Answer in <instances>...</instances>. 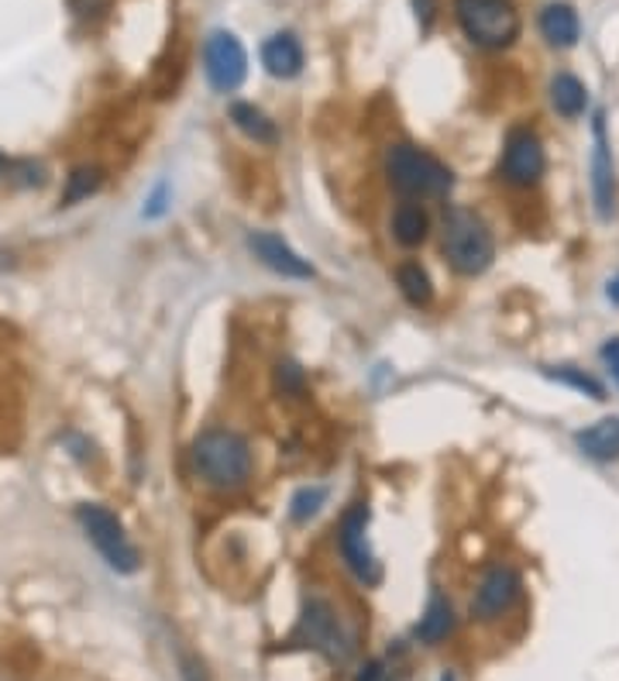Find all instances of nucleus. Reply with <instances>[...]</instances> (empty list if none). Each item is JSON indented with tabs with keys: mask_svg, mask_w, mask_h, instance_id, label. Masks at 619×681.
<instances>
[{
	"mask_svg": "<svg viewBox=\"0 0 619 681\" xmlns=\"http://www.w3.org/2000/svg\"><path fill=\"white\" fill-rule=\"evenodd\" d=\"M190 462L197 479L214 492H238L251 479V447L227 427H211L193 441Z\"/></svg>",
	"mask_w": 619,
	"mask_h": 681,
	"instance_id": "f257e3e1",
	"label": "nucleus"
},
{
	"mask_svg": "<svg viewBox=\"0 0 619 681\" xmlns=\"http://www.w3.org/2000/svg\"><path fill=\"white\" fill-rule=\"evenodd\" d=\"M385 179H389V187L403 193L406 200L448 196L454 187V172L441 158L409 142H396L385 148Z\"/></svg>",
	"mask_w": 619,
	"mask_h": 681,
	"instance_id": "f03ea898",
	"label": "nucleus"
},
{
	"mask_svg": "<svg viewBox=\"0 0 619 681\" xmlns=\"http://www.w3.org/2000/svg\"><path fill=\"white\" fill-rule=\"evenodd\" d=\"M441 252L457 276H481L496 259L489 224L475 211L448 207L441 217Z\"/></svg>",
	"mask_w": 619,
	"mask_h": 681,
	"instance_id": "7ed1b4c3",
	"label": "nucleus"
},
{
	"mask_svg": "<svg viewBox=\"0 0 619 681\" xmlns=\"http://www.w3.org/2000/svg\"><path fill=\"white\" fill-rule=\"evenodd\" d=\"M454 17L475 49L486 52L510 49L523 28L513 0H454Z\"/></svg>",
	"mask_w": 619,
	"mask_h": 681,
	"instance_id": "20e7f679",
	"label": "nucleus"
},
{
	"mask_svg": "<svg viewBox=\"0 0 619 681\" xmlns=\"http://www.w3.org/2000/svg\"><path fill=\"white\" fill-rule=\"evenodd\" d=\"M76 519H80L86 540L94 543V548L100 551V558L118 575H134L138 568H142V554H138V548L128 540L124 524L107 506L83 503V506H76Z\"/></svg>",
	"mask_w": 619,
	"mask_h": 681,
	"instance_id": "39448f33",
	"label": "nucleus"
},
{
	"mask_svg": "<svg viewBox=\"0 0 619 681\" xmlns=\"http://www.w3.org/2000/svg\"><path fill=\"white\" fill-rule=\"evenodd\" d=\"M289 644L324 654L328 661H334V665H344L348 661V654H352V637L344 633L337 609L328 599H310L303 606V617H300V623H296Z\"/></svg>",
	"mask_w": 619,
	"mask_h": 681,
	"instance_id": "423d86ee",
	"label": "nucleus"
},
{
	"mask_svg": "<svg viewBox=\"0 0 619 681\" xmlns=\"http://www.w3.org/2000/svg\"><path fill=\"white\" fill-rule=\"evenodd\" d=\"M337 548H341L344 564L352 568V575H355L361 585H376V582L382 578L379 558H376L372 540H369V506H365V503L348 506V513L341 516Z\"/></svg>",
	"mask_w": 619,
	"mask_h": 681,
	"instance_id": "0eeeda50",
	"label": "nucleus"
},
{
	"mask_svg": "<svg viewBox=\"0 0 619 681\" xmlns=\"http://www.w3.org/2000/svg\"><path fill=\"white\" fill-rule=\"evenodd\" d=\"M544 169H547V155H544L540 139L531 128H513L507 134V145H502V163H499L502 179H507L510 187L531 190L540 183Z\"/></svg>",
	"mask_w": 619,
	"mask_h": 681,
	"instance_id": "6e6552de",
	"label": "nucleus"
},
{
	"mask_svg": "<svg viewBox=\"0 0 619 681\" xmlns=\"http://www.w3.org/2000/svg\"><path fill=\"white\" fill-rule=\"evenodd\" d=\"M203 70L214 89L221 94H235L248 76V52L231 32H214L203 41Z\"/></svg>",
	"mask_w": 619,
	"mask_h": 681,
	"instance_id": "1a4fd4ad",
	"label": "nucleus"
},
{
	"mask_svg": "<svg viewBox=\"0 0 619 681\" xmlns=\"http://www.w3.org/2000/svg\"><path fill=\"white\" fill-rule=\"evenodd\" d=\"M516 596H520V575L513 572L510 564H496V568H489L486 575H481V582L475 588L472 617L481 620V623H492V620L502 617V612H510Z\"/></svg>",
	"mask_w": 619,
	"mask_h": 681,
	"instance_id": "9d476101",
	"label": "nucleus"
},
{
	"mask_svg": "<svg viewBox=\"0 0 619 681\" xmlns=\"http://www.w3.org/2000/svg\"><path fill=\"white\" fill-rule=\"evenodd\" d=\"M248 248H251V255H255L265 268L275 272V276H283V279H310L313 276V265L300 252H293V248L279 235L251 231L248 235Z\"/></svg>",
	"mask_w": 619,
	"mask_h": 681,
	"instance_id": "9b49d317",
	"label": "nucleus"
},
{
	"mask_svg": "<svg viewBox=\"0 0 619 681\" xmlns=\"http://www.w3.org/2000/svg\"><path fill=\"white\" fill-rule=\"evenodd\" d=\"M595 148H592V196H595V211H599L603 220L612 217L616 207V169H612V155H609V142H606V124L603 113H595Z\"/></svg>",
	"mask_w": 619,
	"mask_h": 681,
	"instance_id": "f8f14e48",
	"label": "nucleus"
},
{
	"mask_svg": "<svg viewBox=\"0 0 619 681\" xmlns=\"http://www.w3.org/2000/svg\"><path fill=\"white\" fill-rule=\"evenodd\" d=\"M262 65L269 70V76L275 80H293L303 73V45L293 32H279L272 35L262 45Z\"/></svg>",
	"mask_w": 619,
	"mask_h": 681,
	"instance_id": "ddd939ff",
	"label": "nucleus"
},
{
	"mask_svg": "<svg viewBox=\"0 0 619 681\" xmlns=\"http://www.w3.org/2000/svg\"><path fill=\"white\" fill-rule=\"evenodd\" d=\"M540 35L547 38V45H555V49H571V45H579V38H582L579 11L564 4V0L547 4L540 11Z\"/></svg>",
	"mask_w": 619,
	"mask_h": 681,
	"instance_id": "4468645a",
	"label": "nucleus"
},
{
	"mask_svg": "<svg viewBox=\"0 0 619 681\" xmlns=\"http://www.w3.org/2000/svg\"><path fill=\"white\" fill-rule=\"evenodd\" d=\"M389 231L403 248H417L430 238V214L420 207V200H403L389 217Z\"/></svg>",
	"mask_w": 619,
	"mask_h": 681,
	"instance_id": "2eb2a0df",
	"label": "nucleus"
},
{
	"mask_svg": "<svg viewBox=\"0 0 619 681\" xmlns=\"http://www.w3.org/2000/svg\"><path fill=\"white\" fill-rule=\"evenodd\" d=\"M575 444L592 462H616L619 458V420L606 417L575 434Z\"/></svg>",
	"mask_w": 619,
	"mask_h": 681,
	"instance_id": "dca6fc26",
	"label": "nucleus"
},
{
	"mask_svg": "<svg viewBox=\"0 0 619 681\" xmlns=\"http://www.w3.org/2000/svg\"><path fill=\"white\" fill-rule=\"evenodd\" d=\"M550 107H555L568 121L582 118L585 107H588V86L579 76L558 73L555 80H550Z\"/></svg>",
	"mask_w": 619,
	"mask_h": 681,
	"instance_id": "f3484780",
	"label": "nucleus"
},
{
	"mask_svg": "<svg viewBox=\"0 0 619 681\" xmlns=\"http://www.w3.org/2000/svg\"><path fill=\"white\" fill-rule=\"evenodd\" d=\"M231 124L245 134V139L259 142V145L279 142V128H275V121L255 104H231Z\"/></svg>",
	"mask_w": 619,
	"mask_h": 681,
	"instance_id": "a211bd4d",
	"label": "nucleus"
},
{
	"mask_svg": "<svg viewBox=\"0 0 619 681\" xmlns=\"http://www.w3.org/2000/svg\"><path fill=\"white\" fill-rule=\"evenodd\" d=\"M451 630H454V609H451V602L444 596L433 593L413 633H417L420 644H441L444 637H451Z\"/></svg>",
	"mask_w": 619,
	"mask_h": 681,
	"instance_id": "6ab92c4d",
	"label": "nucleus"
},
{
	"mask_svg": "<svg viewBox=\"0 0 619 681\" xmlns=\"http://www.w3.org/2000/svg\"><path fill=\"white\" fill-rule=\"evenodd\" d=\"M396 286L403 292V300L409 307H417V310L430 307V300H433V283H430L427 268L420 262H400L396 265Z\"/></svg>",
	"mask_w": 619,
	"mask_h": 681,
	"instance_id": "aec40b11",
	"label": "nucleus"
},
{
	"mask_svg": "<svg viewBox=\"0 0 619 681\" xmlns=\"http://www.w3.org/2000/svg\"><path fill=\"white\" fill-rule=\"evenodd\" d=\"M104 187V169L100 166H76L66 176V190L59 196L62 207H76L80 200H90Z\"/></svg>",
	"mask_w": 619,
	"mask_h": 681,
	"instance_id": "412c9836",
	"label": "nucleus"
},
{
	"mask_svg": "<svg viewBox=\"0 0 619 681\" xmlns=\"http://www.w3.org/2000/svg\"><path fill=\"white\" fill-rule=\"evenodd\" d=\"M547 375L561 382V385H571V390H579L592 399H606V390H603V382L588 375L585 369H571V366H561V369H547Z\"/></svg>",
	"mask_w": 619,
	"mask_h": 681,
	"instance_id": "4be33fe9",
	"label": "nucleus"
},
{
	"mask_svg": "<svg viewBox=\"0 0 619 681\" xmlns=\"http://www.w3.org/2000/svg\"><path fill=\"white\" fill-rule=\"evenodd\" d=\"M324 499H328V489L324 486H307L293 495V503H289V516L296 519V524H307L310 516H317V510L324 506Z\"/></svg>",
	"mask_w": 619,
	"mask_h": 681,
	"instance_id": "5701e85b",
	"label": "nucleus"
},
{
	"mask_svg": "<svg viewBox=\"0 0 619 681\" xmlns=\"http://www.w3.org/2000/svg\"><path fill=\"white\" fill-rule=\"evenodd\" d=\"M303 369L300 366H293V361H279L275 366V390H279L283 396H300L303 393Z\"/></svg>",
	"mask_w": 619,
	"mask_h": 681,
	"instance_id": "b1692460",
	"label": "nucleus"
},
{
	"mask_svg": "<svg viewBox=\"0 0 619 681\" xmlns=\"http://www.w3.org/2000/svg\"><path fill=\"white\" fill-rule=\"evenodd\" d=\"M166 196H169V187L163 183L152 196H148V207H145V217H163L166 214Z\"/></svg>",
	"mask_w": 619,
	"mask_h": 681,
	"instance_id": "393cba45",
	"label": "nucleus"
},
{
	"mask_svg": "<svg viewBox=\"0 0 619 681\" xmlns=\"http://www.w3.org/2000/svg\"><path fill=\"white\" fill-rule=\"evenodd\" d=\"M603 361H606V369L612 372V379L619 382V337H612L603 345Z\"/></svg>",
	"mask_w": 619,
	"mask_h": 681,
	"instance_id": "a878e982",
	"label": "nucleus"
},
{
	"mask_svg": "<svg viewBox=\"0 0 619 681\" xmlns=\"http://www.w3.org/2000/svg\"><path fill=\"white\" fill-rule=\"evenodd\" d=\"M73 11L80 17H97V14L107 11V0H73Z\"/></svg>",
	"mask_w": 619,
	"mask_h": 681,
	"instance_id": "bb28decb",
	"label": "nucleus"
},
{
	"mask_svg": "<svg viewBox=\"0 0 619 681\" xmlns=\"http://www.w3.org/2000/svg\"><path fill=\"white\" fill-rule=\"evenodd\" d=\"M355 681H385V668L382 661H369V665H361L355 671Z\"/></svg>",
	"mask_w": 619,
	"mask_h": 681,
	"instance_id": "cd10ccee",
	"label": "nucleus"
},
{
	"mask_svg": "<svg viewBox=\"0 0 619 681\" xmlns=\"http://www.w3.org/2000/svg\"><path fill=\"white\" fill-rule=\"evenodd\" d=\"M182 681H206L203 668L193 661V657H187V654H182Z\"/></svg>",
	"mask_w": 619,
	"mask_h": 681,
	"instance_id": "c85d7f7f",
	"label": "nucleus"
},
{
	"mask_svg": "<svg viewBox=\"0 0 619 681\" xmlns=\"http://www.w3.org/2000/svg\"><path fill=\"white\" fill-rule=\"evenodd\" d=\"M433 8H438V4H433V0H417V14H420V25H424V28H430Z\"/></svg>",
	"mask_w": 619,
	"mask_h": 681,
	"instance_id": "c756f323",
	"label": "nucleus"
},
{
	"mask_svg": "<svg viewBox=\"0 0 619 681\" xmlns=\"http://www.w3.org/2000/svg\"><path fill=\"white\" fill-rule=\"evenodd\" d=\"M606 297H609L612 303H619V276H616V279L609 283V289H606Z\"/></svg>",
	"mask_w": 619,
	"mask_h": 681,
	"instance_id": "7c9ffc66",
	"label": "nucleus"
},
{
	"mask_svg": "<svg viewBox=\"0 0 619 681\" xmlns=\"http://www.w3.org/2000/svg\"><path fill=\"white\" fill-rule=\"evenodd\" d=\"M11 169V163H8V155L4 152H0V179H4V172Z\"/></svg>",
	"mask_w": 619,
	"mask_h": 681,
	"instance_id": "2f4dec72",
	"label": "nucleus"
},
{
	"mask_svg": "<svg viewBox=\"0 0 619 681\" xmlns=\"http://www.w3.org/2000/svg\"><path fill=\"white\" fill-rule=\"evenodd\" d=\"M441 681H454V674H444V678H441Z\"/></svg>",
	"mask_w": 619,
	"mask_h": 681,
	"instance_id": "473e14b6",
	"label": "nucleus"
}]
</instances>
